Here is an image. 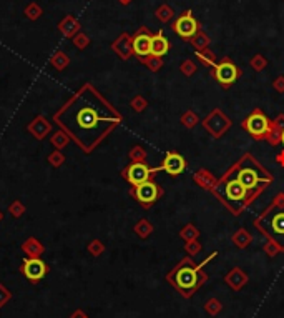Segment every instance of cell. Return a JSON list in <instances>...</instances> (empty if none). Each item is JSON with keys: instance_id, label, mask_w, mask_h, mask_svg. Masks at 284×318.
I'll use <instances>...</instances> for the list:
<instances>
[{"instance_id": "obj_16", "label": "cell", "mask_w": 284, "mask_h": 318, "mask_svg": "<svg viewBox=\"0 0 284 318\" xmlns=\"http://www.w3.org/2000/svg\"><path fill=\"white\" fill-rule=\"evenodd\" d=\"M52 63H53V65H55V67H57V69H63V67H65V65H66V63H68V57H66V55H63V53H62V52H58V53H57V55H55V57H53V58H52Z\"/></svg>"}, {"instance_id": "obj_11", "label": "cell", "mask_w": 284, "mask_h": 318, "mask_svg": "<svg viewBox=\"0 0 284 318\" xmlns=\"http://www.w3.org/2000/svg\"><path fill=\"white\" fill-rule=\"evenodd\" d=\"M185 167H186L185 158L181 157L180 153H174V152L168 153L165 162H163V169L170 173V175H180V173H183Z\"/></svg>"}, {"instance_id": "obj_6", "label": "cell", "mask_w": 284, "mask_h": 318, "mask_svg": "<svg viewBox=\"0 0 284 318\" xmlns=\"http://www.w3.org/2000/svg\"><path fill=\"white\" fill-rule=\"evenodd\" d=\"M215 75H216V79H218V82L223 83V85H231V83L236 82L238 75H239V70L233 62H229V60H223L218 67H216Z\"/></svg>"}, {"instance_id": "obj_12", "label": "cell", "mask_w": 284, "mask_h": 318, "mask_svg": "<svg viewBox=\"0 0 284 318\" xmlns=\"http://www.w3.org/2000/svg\"><path fill=\"white\" fill-rule=\"evenodd\" d=\"M168 50H170V40H168L161 32L153 35L152 37V52H150V55L160 58L163 55H166Z\"/></svg>"}, {"instance_id": "obj_10", "label": "cell", "mask_w": 284, "mask_h": 318, "mask_svg": "<svg viewBox=\"0 0 284 318\" xmlns=\"http://www.w3.org/2000/svg\"><path fill=\"white\" fill-rule=\"evenodd\" d=\"M158 187H156V183L153 182H145L141 185H138L136 190H135V195H136V199L140 200L141 203H152L155 202L156 199H158Z\"/></svg>"}, {"instance_id": "obj_13", "label": "cell", "mask_w": 284, "mask_h": 318, "mask_svg": "<svg viewBox=\"0 0 284 318\" xmlns=\"http://www.w3.org/2000/svg\"><path fill=\"white\" fill-rule=\"evenodd\" d=\"M269 233L276 240H279L281 243H284V210H279V212H276L273 217H271Z\"/></svg>"}, {"instance_id": "obj_2", "label": "cell", "mask_w": 284, "mask_h": 318, "mask_svg": "<svg viewBox=\"0 0 284 318\" xmlns=\"http://www.w3.org/2000/svg\"><path fill=\"white\" fill-rule=\"evenodd\" d=\"M236 178L244 185L246 190L256 188V187H259V183L261 182H268L269 180L255 164H253V162H246V164H243V167H241L236 173Z\"/></svg>"}, {"instance_id": "obj_18", "label": "cell", "mask_w": 284, "mask_h": 318, "mask_svg": "<svg viewBox=\"0 0 284 318\" xmlns=\"http://www.w3.org/2000/svg\"><path fill=\"white\" fill-rule=\"evenodd\" d=\"M9 297H10V295H9V292L5 290L2 285H0V307H2V305H4L5 302H7Z\"/></svg>"}, {"instance_id": "obj_14", "label": "cell", "mask_w": 284, "mask_h": 318, "mask_svg": "<svg viewBox=\"0 0 284 318\" xmlns=\"http://www.w3.org/2000/svg\"><path fill=\"white\" fill-rule=\"evenodd\" d=\"M60 30H62L65 35H72L78 30V23L72 19V17H66V19L60 23Z\"/></svg>"}, {"instance_id": "obj_5", "label": "cell", "mask_w": 284, "mask_h": 318, "mask_svg": "<svg viewBox=\"0 0 284 318\" xmlns=\"http://www.w3.org/2000/svg\"><path fill=\"white\" fill-rule=\"evenodd\" d=\"M216 192H220V194L225 197L226 200H231V202L244 200L246 194H247V190L244 188V185L241 183L238 178L228 180L225 185H221L220 188H216Z\"/></svg>"}, {"instance_id": "obj_15", "label": "cell", "mask_w": 284, "mask_h": 318, "mask_svg": "<svg viewBox=\"0 0 284 318\" xmlns=\"http://www.w3.org/2000/svg\"><path fill=\"white\" fill-rule=\"evenodd\" d=\"M25 14H27L28 19L35 20V19H39V17L42 15V9L39 7L37 4H30L28 7L25 9Z\"/></svg>"}, {"instance_id": "obj_7", "label": "cell", "mask_w": 284, "mask_h": 318, "mask_svg": "<svg viewBox=\"0 0 284 318\" xmlns=\"http://www.w3.org/2000/svg\"><path fill=\"white\" fill-rule=\"evenodd\" d=\"M150 173H152V172H150V169L147 165L141 164V162H136V164H131L128 167V170H126V178H128V182L131 185L138 187V185L148 182Z\"/></svg>"}, {"instance_id": "obj_19", "label": "cell", "mask_w": 284, "mask_h": 318, "mask_svg": "<svg viewBox=\"0 0 284 318\" xmlns=\"http://www.w3.org/2000/svg\"><path fill=\"white\" fill-rule=\"evenodd\" d=\"M87 37L85 35H80V37H75V45L77 47H83V45H87Z\"/></svg>"}, {"instance_id": "obj_17", "label": "cell", "mask_w": 284, "mask_h": 318, "mask_svg": "<svg viewBox=\"0 0 284 318\" xmlns=\"http://www.w3.org/2000/svg\"><path fill=\"white\" fill-rule=\"evenodd\" d=\"M158 17L161 20H168L171 17V10L168 9V7H161L160 10H158Z\"/></svg>"}, {"instance_id": "obj_20", "label": "cell", "mask_w": 284, "mask_h": 318, "mask_svg": "<svg viewBox=\"0 0 284 318\" xmlns=\"http://www.w3.org/2000/svg\"><path fill=\"white\" fill-rule=\"evenodd\" d=\"M120 2H122V4H128L130 0H120Z\"/></svg>"}, {"instance_id": "obj_21", "label": "cell", "mask_w": 284, "mask_h": 318, "mask_svg": "<svg viewBox=\"0 0 284 318\" xmlns=\"http://www.w3.org/2000/svg\"><path fill=\"white\" fill-rule=\"evenodd\" d=\"M281 139H282V143H284V132H282V137H281Z\"/></svg>"}, {"instance_id": "obj_4", "label": "cell", "mask_w": 284, "mask_h": 318, "mask_svg": "<svg viewBox=\"0 0 284 318\" xmlns=\"http://www.w3.org/2000/svg\"><path fill=\"white\" fill-rule=\"evenodd\" d=\"M47 272H48V267L39 259V257H32V259L23 260L22 263V273L25 275V278L32 281V283L40 281L47 275Z\"/></svg>"}, {"instance_id": "obj_9", "label": "cell", "mask_w": 284, "mask_h": 318, "mask_svg": "<svg viewBox=\"0 0 284 318\" xmlns=\"http://www.w3.org/2000/svg\"><path fill=\"white\" fill-rule=\"evenodd\" d=\"M246 129L251 135L261 137L269 130V122L261 112H255L250 118L246 120Z\"/></svg>"}, {"instance_id": "obj_8", "label": "cell", "mask_w": 284, "mask_h": 318, "mask_svg": "<svg viewBox=\"0 0 284 318\" xmlns=\"http://www.w3.org/2000/svg\"><path fill=\"white\" fill-rule=\"evenodd\" d=\"M152 37L153 35L147 32L136 34L131 39V52L138 57H148L150 52H152Z\"/></svg>"}, {"instance_id": "obj_1", "label": "cell", "mask_w": 284, "mask_h": 318, "mask_svg": "<svg viewBox=\"0 0 284 318\" xmlns=\"http://www.w3.org/2000/svg\"><path fill=\"white\" fill-rule=\"evenodd\" d=\"M206 262L208 260H204L201 265H198V267H190V265L180 267L173 275V280H171L173 285L176 287L183 295H191V293L198 289L199 281L203 280L199 277V270H201V267H204Z\"/></svg>"}, {"instance_id": "obj_3", "label": "cell", "mask_w": 284, "mask_h": 318, "mask_svg": "<svg viewBox=\"0 0 284 318\" xmlns=\"http://www.w3.org/2000/svg\"><path fill=\"white\" fill-rule=\"evenodd\" d=\"M173 30H174V34L180 35L181 39L190 40V39H193L198 34L199 23L196 22L195 17L191 15V12L188 10V12H185L183 15L178 17L176 22L173 23Z\"/></svg>"}]
</instances>
